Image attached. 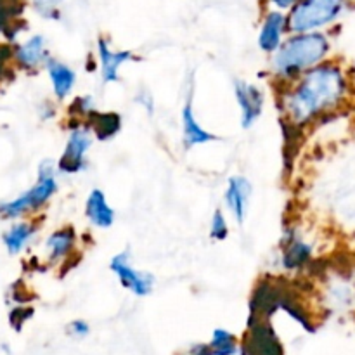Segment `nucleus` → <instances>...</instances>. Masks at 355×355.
I'll return each mask as SVG.
<instances>
[{"label": "nucleus", "instance_id": "nucleus-1", "mask_svg": "<svg viewBox=\"0 0 355 355\" xmlns=\"http://www.w3.org/2000/svg\"><path fill=\"white\" fill-rule=\"evenodd\" d=\"M354 97L352 75L333 59L312 68L291 85L276 89L281 121L300 134L347 110Z\"/></svg>", "mask_w": 355, "mask_h": 355}, {"label": "nucleus", "instance_id": "nucleus-2", "mask_svg": "<svg viewBox=\"0 0 355 355\" xmlns=\"http://www.w3.org/2000/svg\"><path fill=\"white\" fill-rule=\"evenodd\" d=\"M331 55V40L324 31L290 33L269 58V69L259 76H269L276 89L291 85Z\"/></svg>", "mask_w": 355, "mask_h": 355}, {"label": "nucleus", "instance_id": "nucleus-3", "mask_svg": "<svg viewBox=\"0 0 355 355\" xmlns=\"http://www.w3.org/2000/svg\"><path fill=\"white\" fill-rule=\"evenodd\" d=\"M58 163L52 158H45L38 163L37 180L21 194L9 201L0 203V218L3 220H21L40 215L49 207L59 191Z\"/></svg>", "mask_w": 355, "mask_h": 355}, {"label": "nucleus", "instance_id": "nucleus-4", "mask_svg": "<svg viewBox=\"0 0 355 355\" xmlns=\"http://www.w3.org/2000/svg\"><path fill=\"white\" fill-rule=\"evenodd\" d=\"M350 0H298L286 14L290 33L322 31L335 23Z\"/></svg>", "mask_w": 355, "mask_h": 355}, {"label": "nucleus", "instance_id": "nucleus-5", "mask_svg": "<svg viewBox=\"0 0 355 355\" xmlns=\"http://www.w3.org/2000/svg\"><path fill=\"white\" fill-rule=\"evenodd\" d=\"M94 135L85 121L66 120V141L58 163L61 175H78L89 168V153L94 146Z\"/></svg>", "mask_w": 355, "mask_h": 355}, {"label": "nucleus", "instance_id": "nucleus-6", "mask_svg": "<svg viewBox=\"0 0 355 355\" xmlns=\"http://www.w3.org/2000/svg\"><path fill=\"white\" fill-rule=\"evenodd\" d=\"M315 243L298 225H288L281 236L277 263L284 274L298 276L315 262Z\"/></svg>", "mask_w": 355, "mask_h": 355}, {"label": "nucleus", "instance_id": "nucleus-7", "mask_svg": "<svg viewBox=\"0 0 355 355\" xmlns=\"http://www.w3.org/2000/svg\"><path fill=\"white\" fill-rule=\"evenodd\" d=\"M110 270L116 277L118 284L137 298H146L155 291L156 277L148 270L137 269L132 263L130 250H123L111 257Z\"/></svg>", "mask_w": 355, "mask_h": 355}, {"label": "nucleus", "instance_id": "nucleus-8", "mask_svg": "<svg viewBox=\"0 0 355 355\" xmlns=\"http://www.w3.org/2000/svg\"><path fill=\"white\" fill-rule=\"evenodd\" d=\"M44 263L47 269H62L80 255V236L73 225H61L44 239Z\"/></svg>", "mask_w": 355, "mask_h": 355}, {"label": "nucleus", "instance_id": "nucleus-9", "mask_svg": "<svg viewBox=\"0 0 355 355\" xmlns=\"http://www.w3.org/2000/svg\"><path fill=\"white\" fill-rule=\"evenodd\" d=\"M239 352H243V355H284L283 343L272 321L248 318L245 338L239 342Z\"/></svg>", "mask_w": 355, "mask_h": 355}, {"label": "nucleus", "instance_id": "nucleus-10", "mask_svg": "<svg viewBox=\"0 0 355 355\" xmlns=\"http://www.w3.org/2000/svg\"><path fill=\"white\" fill-rule=\"evenodd\" d=\"M234 99L239 107V121H241V128L248 130V128L255 127V123L262 118L263 110H266V103H267L266 90L255 82H248V80H236Z\"/></svg>", "mask_w": 355, "mask_h": 355}, {"label": "nucleus", "instance_id": "nucleus-11", "mask_svg": "<svg viewBox=\"0 0 355 355\" xmlns=\"http://www.w3.org/2000/svg\"><path fill=\"white\" fill-rule=\"evenodd\" d=\"M135 59V54L132 51L125 49H113L106 37L97 38L96 44V61L99 78L104 85L110 83H118L121 78V68Z\"/></svg>", "mask_w": 355, "mask_h": 355}, {"label": "nucleus", "instance_id": "nucleus-12", "mask_svg": "<svg viewBox=\"0 0 355 355\" xmlns=\"http://www.w3.org/2000/svg\"><path fill=\"white\" fill-rule=\"evenodd\" d=\"M253 196V184L245 175H231L224 189V210L234 224L243 225L248 217L250 201Z\"/></svg>", "mask_w": 355, "mask_h": 355}, {"label": "nucleus", "instance_id": "nucleus-13", "mask_svg": "<svg viewBox=\"0 0 355 355\" xmlns=\"http://www.w3.org/2000/svg\"><path fill=\"white\" fill-rule=\"evenodd\" d=\"M52 58L44 35H31L12 49V62L24 73H37L45 69Z\"/></svg>", "mask_w": 355, "mask_h": 355}, {"label": "nucleus", "instance_id": "nucleus-14", "mask_svg": "<svg viewBox=\"0 0 355 355\" xmlns=\"http://www.w3.org/2000/svg\"><path fill=\"white\" fill-rule=\"evenodd\" d=\"M279 298H281V279L276 277H262L255 284L250 297L248 318L272 319L274 314L279 312Z\"/></svg>", "mask_w": 355, "mask_h": 355}, {"label": "nucleus", "instance_id": "nucleus-15", "mask_svg": "<svg viewBox=\"0 0 355 355\" xmlns=\"http://www.w3.org/2000/svg\"><path fill=\"white\" fill-rule=\"evenodd\" d=\"M180 128H182V142L186 149L198 148V146L210 144V142L217 141V135L205 128L200 123L194 111V87L191 85L189 92H187L186 101L180 110Z\"/></svg>", "mask_w": 355, "mask_h": 355}, {"label": "nucleus", "instance_id": "nucleus-16", "mask_svg": "<svg viewBox=\"0 0 355 355\" xmlns=\"http://www.w3.org/2000/svg\"><path fill=\"white\" fill-rule=\"evenodd\" d=\"M288 35H290V28H288L286 14L274 9L267 10L262 17V23H260L257 44H259L260 51L270 58L281 47Z\"/></svg>", "mask_w": 355, "mask_h": 355}, {"label": "nucleus", "instance_id": "nucleus-17", "mask_svg": "<svg viewBox=\"0 0 355 355\" xmlns=\"http://www.w3.org/2000/svg\"><path fill=\"white\" fill-rule=\"evenodd\" d=\"M45 73H47L49 83H51L52 99L55 103H66L71 99L76 89V82H78L75 68H71L68 62L61 61V59L51 58L45 66Z\"/></svg>", "mask_w": 355, "mask_h": 355}, {"label": "nucleus", "instance_id": "nucleus-18", "mask_svg": "<svg viewBox=\"0 0 355 355\" xmlns=\"http://www.w3.org/2000/svg\"><path fill=\"white\" fill-rule=\"evenodd\" d=\"M83 214H85L89 225H92L94 229H99V231L111 229L116 220V211H114L113 205L107 200L106 193L99 187H94L89 191L85 205H83Z\"/></svg>", "mask_w": 355, "mask_h": 355}, {"label": "nucleus", "instance_id": "nucleus-19", "mask_svg": "<svg viewBox=\"0 0 355 355\" xmlns=\"http://www.w3.org/2000/svg\"><path fill=\"white\" fill-rule=\"evenodd\" d=\"M38 232H40V220L37 217L21 218V220H14L3 231L2 243L6 246L7 253L19 255L24 250L30 248L31 243L37 239Z\"/></svg>", "mask_w": 355, "mask_h": 355}, {"label": "nucleus", "instance_id": "nucleus-20", "mask_svg": "<svg viewBox=\"0 0 355 355\" xmlns=\"http://www.w3.org/2000/svg\"><path fill=\"white\" fill-rule=\"evenodd\" d=\"M121 116L114 111H101L97 110L92 116L87 120L90 132H92L94 139L101 142L113 141L118 134L121 132Z\"/></svg>", "mask_w": 355, "mask_h": 355}, {"label": "nucleus", "instance_id": "nucleus-21", "mask_svg": "<svg viewBox=\"0 0 355 355\" xmlns=\"http://www.w3.org/2000/svg\"><path fill=\"white\" fill-rule=\"evenodd\" d=\"M208 349L211 355H238L239 354V340L232 331L225 328H215L211 331Z\"/></svg>", "mask_w": 355, "mask_h": 355}, {"label": "nucleus", "instance_id": "nucleus-22", "mask_svg": "<svg viewBox=\"0 0 355 355\" xmlns=\"http://www.w3.org/2000/svg\"><path fill=\"white\" fill-rule=\"evenodd\" d=\"M97 111L96 97L92 94H82V96H73L66 106V120L85 121Z\"/></svg>", "mask_w": 355, "mask_h": 355}, {"label": "nucleus", "instance_id": "nucleus-23", "mask_svg": "<svg viewBox=\"0 0 355 355\" xmlns=\"http://www.w3.org/2000/svg\"><path fill=\"white\" fill-rule=\"evenodd\" d=\"M231 218L225 214L224 208H215L210 218V227H208V236L211 241L222 243L231 234Z\"/></svg>", "mask_w": 355, "mask_h": 355}, {"label": "nucleus", "instance_id": "nucleus-24", "mask_svg": "<svg viewBox=\"0 0 355 355\" xmlns=\"http://www.w3.org/2000/svg\"><path fill=\"white\" fill-rule=\"evenodd\" d=\"M62 0H33L35 10L45 19H58Z\"/></svg>", "mask_w": 355, "mask_h": 355}, {"label": "nucleus", "instance_id": "nucleus-25", "mask_svg": "<svg viewBox=\"0 0 355 355\" xmlns=\"http://www.w3.org/2000/svg\"><path fill=\"white\" fill-rule=\"evenodd\" d=\"M134 103L137 104V106H141L142 110L149 114V116H153V114H155L156 101H155V96H153V92L148 89V87H141V89L135 92Z\"/></svg>", "mask_w": 355, "mask_h": 355}, {"label": "nucleus", "instance_id": "nucleus-26", "mask_svg": "<svg viewBox=\"0 0 355 355\" xmlns=\"http://www.w3.org/2000/svg\"><path fill=\"white\" fill-rule=\"evenodd\" d=\"M90 331H92V328H90L89 321L80 318L73 319V321H69L68 326H66V333H68V336H71L73 340L87 338V336L90 335Z\"/></svg>", "mask_w": 355, "mask_h": 355}, {"label": "nucleus", "instance_id": "nucleus-27", "mask_svg": "<svg viewBox=\"0 0 355 355\" xmlns=\"http://www.w3.org/2000/svg\"><path fill=\"white\" fill-rule=\"evenodd\" d=\"M55 114H58V103H55L54 99H45L44 103L38 106V118H40L42 121H51L54 120Z\"/></svg>", "mask_w": 355, "mask_h": 355}, {"label": "nucleus", "instance_id": "nucleus-28", "mask_svg": "<svg viewBox=\"0 0 355 355\" xmlns=\"http://www.w3.org/2000/svg\"><path fill=\"white\" fill-rule=\"evenodd\" d=\"M267 2H269L270 6H274V10H281V12L288 10V12H290L298 0H267Z\"/></svg>", "mask_w": 355, "mask_h": 355}, {"label": "nucleus", "instance_id": "nucleus-29", "mask_svg": "<svg viewBox=\"0 0 355 355\" xmlns=\"http://www.w3.org/2000/svg\"><path fill=\"white\" fill-rule=\"evenodd\" d=\"M184 355H211V352L208 349V343H194L184 352Z\"/></svg>", "mask_w": 355, "mask_h": 355}, {"label": "nucleus", "instance_id": "nucleus-30", "mask_svg": "<svg viewBox=\"0 0 355 355\" xmlns=\"http://www.w3.org/2000/svg\"><path fill=\"white\" fill-rule=\"evenodd\" d=\"M0 68H6V66H3V64H0Z\"/></svg>", "mask_w": 355, "mask_h": 355}]
</instances>
